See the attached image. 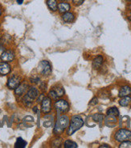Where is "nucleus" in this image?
Listing matches in <instances>:
<instances>
[{
  "mask_svg": "<svg viewBox=\"0 0 131 148\" xmlns=\"http://www.w3.org/2000/svg\"><path fill=\"white\" fill-rule=\"evenodd\" d=\"M84 125V120L82 117L78 115H75V116H72L71 120L69 121V125H68V129L67 130L68 135H72L76 131L79 130Z\"/></svg>",
  "mask_w": 131,
  "mask_h": 148,
  "instance_id": "f257e3e1",
  "label": "nucleus"
},
{
  "mask_svg": "<svg viewBox=\"0 0 131 148\" xmlns=\"http://www.w3.org/2000/svg\"><path fill=\"white\" fill-rule=\"evenodd\" d=\"M69 117L66 115H61L58 117V119L56 121V125H55V128L53 132L56 135H59L63 134L64 131L68 127V125H69Z\"/></svg>",
  "mask_w": 131,
  "mask_h": 148,
  "instance_id": "f03ea898",
  "label": "nucleus"
},
{
  "mask_svg": "<svg viewBox=\"0 0 131 148\" xmlns=\"http://www.w3.org/2000/svg\"><path fill=\"white\" fill-rule=\"evenodd\" d=\"M114 139L117 142H124V141L131 140V131L126 129H120L114 134Z\"/></svg>",
  "mask_w": 131,
  "mask_h": 148,
  "instance_id": "7ed1b4c3",
  "label": "nucleus"
},
{
  "mask_svg": "<svg viewBox=\"0 0 131 148\" xmlns=\"http://www.w3.org/2000/svg\"><path fill=\"white\" fill-rule=\"evenodd\" d=\"M54 108L56 109L59 113H66L69 111V104L67 100L64 99H59L56 100V101L54 103L53 105Z\"/></svg>",
  "mask_w": 131,
  "mask_h": 148,
  "instance_id": "20e7f679",
  "label": "nucleus"
},
{
  "mask_svg": "<svg viewBox=\"0 0 131 148\" xmlns=\"http://www.w3.org/2000/svg\"><path fill=\"white\" fill-rule=\"evenodd\" d=\"M38 70L40 75L43 76L50 75V74L52 73V67L48 61H41L38 66Z\"/></svg>",
  "mask_w": 131,
  "mask_h": 148,
  "instance_id": "39448f33",
  "label": "nucleus"
},
{
  "mask_svg": "<svg viewBox=\"0 0 131 148\" xmlns=\"http://www.w3.org/2000/svg\"><path fill=\"white\" fill-rule=\"evenodd\" d=\"M52 109V99L49 96H45L41 101V111L45 114L51 112Z\"/></svg>",
  "mask_w": 131,
  "mask_h": 148,
  "instance_id": "423d86ee",
  "label": "nucleus"
},
{
  "mask_svg": "<svg viewBox=\"0 0 131 148\" xmlns=\"http://www.w3.org/2000/svg\"><path fill=\"white\" fill-rule=\"evenodd\" d=\"M22 83V79L21 77L17 75H14L11 76L7 81V87L10 89H16L20 84Z\"/></svg>",
  "mask_w": 131,
  "mask_h": 148,
  "instance_id": "0eeeda50",
  "label": "nucleus"
},
{
  "mask_svg": "<svg viewBox=\"0 0 131 148\" xmlns=\"http://www.w3.org/2000/svg\"><path fill=\"white\" fill-rule=\"evenodd\" d=\"M1 60L6 62H12L15 58V53L11 49H8V50H5L2 55L0 56Z\"/></svg>",
  "mask_w": 131,
  "mask_h": 148,
  "instance_id": "6e6552de",
  "label": "nucleus"
},
{
  "mask_svg": "<svg viewBox=\"0 0 131 148\" xmlns=\"http://www.w3.org/2000/svg\"><path fill=\"white\" fill-rule=\"evenodd\" d=\"M28 88H29V84L26 82L24 83H21V84L15 89V93L18 96H23L24 94L27 93Z\"/></svg>",
  "mask_w": 131,
  "mask_h": 148,
  "instance_id": "1a4fd4ad",
  "label": "nucleus"
},
{
  "mask_svg": "<svg viewBox=\"0 0 131 148\" xmlns=\"http://www.w3.org/2000/svg\"><path fill=\"white\" fill-rule=\"evenodd\" d=\"M11 71V65L8 64V62L0 61V75H7Z\"/></svg>",
  "mask_w": 131,
  "mask_h": 148,
  "instance_id": "9d476101",
  "label": "nucleus"
},
{
  "mask_svg": "<svg viewBox=\"0 0 131 148\" xmlns=\"http://www.w3.org/2000/svg\"><path fill=\"white\" fill-rule=\"evenodd\" d=\"M71 10V5L70 3H68V2H64V1H62V2H60L58 3V10L57 12H59L60 14H64L65 12H69Z\"/></svg>",
  "mask_w": 131,
  "mask_h": 148,
  "instance_id": "9b49d317",
  "label": "nucleus"
},
{
  "mask_svg": "<svg viewBox=\"0 0 131 148\" xmlns=\"http://www.w3.org/2000/svg\"><path fill=\"white\" fill-rule=\"evenodd\" d=\"M62 20L64 21V23H67V24H71L72 23L74 20H75V15L73 12H67L62 14Z\"/></svg>",
  "mask_w": 131,
  "mask_h": 148,
  "instance_id": "f8f14e48",
  "label": "nucleus"
},
{
  "mask_svg": "<svg viewBox=\"0 0 131 148\" xmlns=\"http://www.w3.org/2000/svg\"><path fill=\"white\" fill-rule=\"evenodd\" d=\"M104 58L102 55H97L93 61V68L97 70L101 67V66L103 64Z\"/></svg>",
  "mask_w": 131,
  "mask_h": 148,
  "instance_id": "ddd939ff",
  "label": "nucleus"
},
{
  "mask_svg": "<svg viewBox=\"0 0 131 148\" xmlns=\"http://www.w3.org/2000/svg\"><path fill=\"white\" fill-rule=\"evenodd\" d=\"M119 97H124V96H131V88L128 85L122 86L120 88L119 93H118Z\"/></svg>",
  "mask_w": 131,
  "mask_h": 148,
  "instance_id": "4468645a",
  "label": "nucleus"
},
{
  "mask_svg": "<svg viewBox=\"0 0 131 148\" xmlns=\"http://www.w3.org/2000/svg\"><path fill=\"white\" fill-rule=\"evenodd\" d=\"M46 3L48 9L52 12H57L58 10V0H47Z\"/></svg>",
  "mask_w": 131,
  "mask_h": 148,
  "instance_id": "2eb2a0df",
  "label": "nucleus"
},
{
  "mask_svg": "<svg viewBox=\"0 0 131 148\" xmlns=\"http://www.w3.org/2000/svg\"><path fill=\"white\" fill-rule=\"evenodd\" d=\"M117 117L116 116H112L107 115L105 117V123L106 125H108L109 127H114V125L117 123Z\"/></svg>",
  "mask_w": 131,
  "mask_h": 148,
  "instance_id": "dca6fc26",
  "label": "nucleus"
},
{
  "mask_svg": "<svg viewBox=\"0 0 131 148\" xmlns=\"http://www.w3.org/2000/svg\"><path fill=\"white\" fill-rule=\"evenodd\" d=\"M131 103V97L130 96H124L121 97V100H119V104L122 107H127L129 104Z\"/></svg>",
  "mask_w": 131,
  "mask_h": 148,
  "instance_id": "f3484780",
  "label": "nucleus"
},
{
  "mask_svg": "<svg viewBox=\"0 0 131 148\" xmlns=\"http://www.w3.org/2000/svg\"><path fill=\"white\" fill-rule=\"evenodd\" d=\"M52 89L54 92H56V96H58V98H60V97H62L63 96H64L65 92H64L63 87H61V86H55V87L52 88Z\"/></svg>",
  "mask_w": 131,
  "mask_h": 148,
  "instance_id": "a211bd4d",
  "label": "nucleus"
},
{
  "mask_svg": "<svg viewBox=\"0 0 131 148\" xmlns=\"http://www.w3.org/2000/svg\"><path fill=\"white\" fill-rule=\"evenodd\" d=\"M106 114L109 115V116L117 117V116H119V110H118V108H116V107H111V108H109L108 109L107 112H106Z\"/></svg>",
  "mask_w": 131,
  "mask_h": 148,
  "instance_id": "6ab92c4d",
  "label": "nucleus"
},
{
  "mask_svg": "<svg viewBox=\"0 0 131 148\" xmlns=\"http://www.w3.org/2000/svg\"><path fill=\"white\" fill-rule=\"evenodd\" d=\"M27 142L24 140L22 138H18L15 143V147L16 148H24L27 146Z\"/></svg>",
  "mask_w": 131,
  "mask_h": 148,
  "instance_id": "aec40b11",
  "label": "nucleus"
},
{
  "mask_svg": "<svg viewBox=\"0 0 131 148\" xmlns=\"http://www.w3.org/2000/svg\"><path fill=\"white\" fill-rule=\"evenodd\" d=\"M61 145H62V138H56L52 141V147H60Z\"/></svg>",
  "mask_w": 131,
  "mask_h": 148,
  "instance_id": "412c9836",
  "label": "nucleus"
},
{
  "mask_svg": "<svg viewBox=\"0 0 131 148\" xmlns=\"http://www.w3.org/2000/svg\"><path fill=\"white\" fill-rule=\"evenodd\" d=\"M64 147L65 148H76L77 147V144L73 141L66 140L64 143Z\"/></svg>",
  "mask_w": 131,
  "mask_h": 148,
  "instance_id": "4be33fe9",
  "label": "nucleus"
},
{
  "mask_svg": "<svg viewBox=\"0 0 131 148\" xmlns=\"http://www.w3.org/2000/svg\"><path fill=\"white\" fill-rule=\"evenodd\" d=\"M104 119V115L102 114H100V113H95L93 116V120L96 121V122H101Z\"/></svg>",
  "mask_w": 131,
  "mask_h": 148,
  "instance_id": "5701e85b",
  "label": "nucleus"
},
{
  "mask_svg": "<svg viewBox=\"0 0 131 148\" xmlns=\"http://www.w3.org/2000/svg\"><path fill=\"white\" fill-rule=\"evenodd\" d=\"M120 148H131V142L130 140L122 142L119 145Z\"/></svg>",
  "mask_w": 131,
  "mask_h": 148,
  "instance_id": "b1692460",
  "label": "nucleus"
},
{
  "mask_svg": "<svg viewBox=\"0 0 131 148\" xmlns=\"http://www.w3.org/2000/svg\"><path fill=\"white\" fill-rule=\"evenodd\" d=\"M30 81H31V83H32V84H40V78L37 75H32V77L30 78Z\"/></svg>",
  "mask_w": 131,
  "mask_h": 148,
  "instance_id": "393cba45",
  "label": "nucleus"
},
{
  "mask_svg": "<svg viewBox=\"0 0 131 148\" xmlns=\"http://www.w3.org/2000/svg\"><path fill=\"white\" fill-rule=\"evenodd\" d=\"M48 96L52 99V100H58L59 98H58V96H56V92H54L53 90H52V88H51V90L49 91V93H48Z\"/></svg>",
  "mask_w": 131,
  "mask_h": 148,
  "instance_id": "a878e982",
  "label": "nucleus"
},
{
  "mask_svg": "<svg viewBox=\"0 0 131 148\" xmlns=\"http://www.w3.org/2000/svg\"><path fill=\"white\" fill-rule=\"evenodd\" d=\"M47 88H48V86H47V83L45 81H41V82H40V88L42 92H45L47 90Z\"/></svg>",
  "mask_w": 131,
  "mask_h": 148,
  "instance_id": "bb28decb",
  "label": "nucleus"
},
{
  "mask_svg": "<svg viewBox=\"0 0 131 148\" xmlns=\"http://www.w3.org/2000/svg\"><path fill=\"white\" fill-rule=\"evenodd\" d=\"M71 1L74 6H80V5L83 3L84 0H71Z\"/></svg>",
  "mask_w": 131,
  "mask_h": 148,
  "instance_id": "cd10ccee",
  "label": "nucleus"
},
{
  "mask_svg": "<svg viewBox=\"0 0 131 148\" xmlns=\"http://www.w3.org/2000/svg\"><path fill=\"white\" fill-rule=\"evenodd\" d=\"M98 103V99L97 97H94L93 98L92 100L89 102V105H96V104Z\"/></svg>",
  "mask_w": 131,
  "mask_h": 148,
  "instance_id": "c85d7f7f",
  "label": "nucleus"
},
{
  "mask_svg": "<svg viewBox=\"0 0 131 148\" xmlns=\"http://www.w3.org/2000/svg\"><path fill=\"white\" fill-rule=\"evenodd\" d=\"M6 50V48L3 45H0V56L2 55V53Z\"/></svg>",
  "mask_w": 131,
  "mask_h": 148,
  "instance_id": "c756f323",
  "label": "nucleus"
},
{
  "mask_svg": "<svg viewBox=\"0 0 131 148\" xmlns=\"http://www.w3.org/2000/svg\"><path fill=\"white\" fill-rule=\"evenodd\" d=\"M100 148H103V147H107V148H109L110 147L109 146V145H106V144H103V145H101V146H100L99 147Z\"/></svg>",
  "mask_w": 131,
  "mask_h": 148,
  "instance_id": "7c9ffc66",
  "label": "nucleus"
},
{
  "mask_svg": "<svg viewBox=\"0 0 131 148\" xmlns=\"http://www.w3.org/2000/svg\"><path fill=\"white\" fill-rule=\"evenodd\" d=\"M24 0H17V3L18 4H22L24 3Z\"/></svg>",
  "mask_w": 131,
  "mask_h": 148,
  "instance_id": "2f4dec72",
  "label": "nucleus"
},
{
  "mask_svg": "<svg viewBox=\"0 0 131 148\" xmlns=\"http://www.w3.org/2000/svg\"><path fill=\"white\" fill-rule=\"evenodd\" d=\"M127 17H128V20H130V21H131V12L129 14V15H128Z\"/></svg>",
  "mask_w": 131,
  "mask_h": 148,
  "instance_id": "473e14b6",
  "label": "nucleus"
},
{
  "mask_svg": "<svg viewBox=\"0 0 131 148\" xmlns=\"http://www.w3.org/2000/svg\"><path fill=\"white\" fill-rule=\"evenodd\" d=\"M128 9H129V10H130V11L131 12V3L129 5V7H128Z\"/></svg>",
  "mask_w": 131,
  "mask_h": 148,
  "instance_id": "72a5a7b5",
  "label": "nucleus"
},
{
  "mask_svg": "<svg viewBox=\"0 0 131 148\" xmlns=\"http://www.w3.org/2000/svg\"><path fill=\"white\" fill-rule=\"evenodd\" d=\"M1 15H2V9L0 8V16H1Z\"/></svg>",
  "mask_w": 131,
  "mask_h": 148,
  "instance_id": "f704fd0d",
  "label": "nucleus"
},
{
  "mask_svg": "<svg viewBox=\"0 0 131 148\" xmlns=\"http://www.w3.org/2000/svg\"><path fill=\"white\" fill-rule=\"evenodd\" d=\"M125 1H126V2H130V3H131V0H125Z\"/></svg>",
  "mask_w": 131,
  "mask_h": 148,
  "instance_id": "c9c22d12",
  "label": "nucleus"
},
{
  "mask_svg": "<svg viewBox=\"0 0 131 148\" xmlns=\"http://www.w3.org/2000/svg\"><path fill=\"white\" fill-rule=\"evenodd\" d=\"M0 40H1V34H0Z\"/></svg>",
  "mask_w": 131,
  "mask_h": 148,
  "instance_id": "e433bc0d",
  "label": "nucleus"
}]
</instances>
